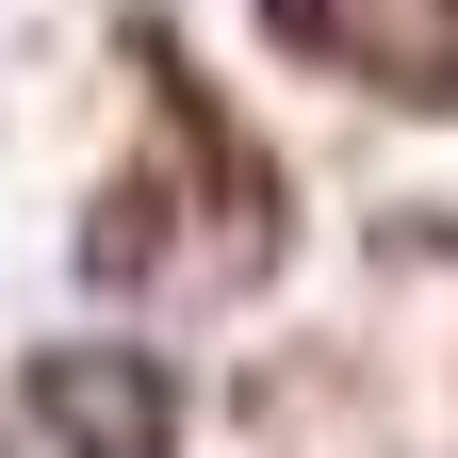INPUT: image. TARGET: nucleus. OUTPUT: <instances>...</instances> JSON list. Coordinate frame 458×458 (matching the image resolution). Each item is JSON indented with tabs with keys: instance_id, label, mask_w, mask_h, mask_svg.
I'll use <instances>...</instances> for the list:
<instances>
[{
	"instance_id": "1",
	"label": "nucleus",
	"mask_w": 458,
	"mask_h": 458,
	"mask_svg": "<svg viewBox=\"0 0 458 458\" xmlns=\"http://www.w3.org/2000/svg\"><path fill=\"white\" fill-rule=\"evenodd\" d=\"M33 410L66 426L82 458H164V377H148V360H49Z\"/></svg>"
}]
</instances>
